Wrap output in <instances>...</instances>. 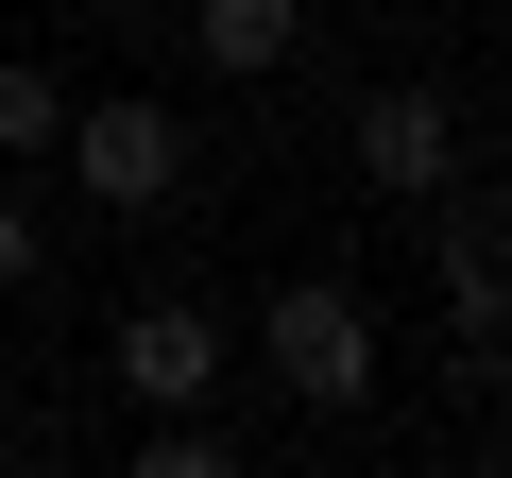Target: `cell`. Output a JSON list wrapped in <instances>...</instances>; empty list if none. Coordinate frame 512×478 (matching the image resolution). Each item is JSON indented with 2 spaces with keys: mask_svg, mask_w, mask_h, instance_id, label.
I'll return each mask as SVG.
<instances>
[{
  "mask_svg": "<svg viewBox=\"0 0 512 478\" xmlns=\"http://www.w3.org/2000/svg\"><path fill=\"white\" fill-rule=\"evenodd\" d=\"M256 359H274V393H291V410H359L393 342H376V291H359V274H274Z\"/></svg>",
  "mask_w": 512,
  "mask_h": 478,
  "instance_id": "obj_1",
  "label": "cell"
},
{
  "mask_svg": "<svg viewBox=\"0 0 512 478\" xmlns=\"http://www.w3.org/2000/svg\"><path fill=\"white\" fill-rule=\"evenodd\" d=\"M444 205V325H461V359H495V325H512V239H495V188H427Z\"/></svg>",
  "mask_w": 512,
  "mask_h": 478,
  "instance_id": "obj_5",
  "label": "cell"
},
{
  "mask_svg": "<svg viewBox=\"0 0 512 478\" xmlns=\"http://www.w3.org/2000/svg\"><path fill=\"white\" fill-rule=\"evenodd\" d=\"M52 154H69V188H86L103 222H154V205L188 188V120H171L154 86H69V137H52Z\"/></svg>",
  "mask_w": 512,
  "mask_h": 478,
  "instance_id": "obj_2",
  "label": "cell"
},
{
  "mask_svg": "<svg viewBox=\"0 0 512 478\" xmlns=\"http://www.w3.org/2000/svg\"><path fill=\"white\" fill-rule=\"evenodd\" d=\"M35 239H52V222H35L18 188H0V308H18V291H35Z\"/></svg>",
  "mask_w": 512,
  "mask_h": 478,
  "instance_id": "obj_9",
  "label": "cell"
},
{
  "mask_svg": "<svg viewBox=\"0 0 512 478\" xmlns=\"http://www.w3.org/2000/svg\"><path fill=\"white\" fill-rule=\"evenodd\" d=\"M103 18H137V0H103Z\"/></svg>",
  "mask_w": 512,
  "mask_h": 478,
  "instance_id": "obj_10",
  "label": "cell"
},
{
  "mask_svg": "<svg viewBox=\"0 0 512 478\" xmlns=\"http://www.w3.org/2000/svg\"><path fill=\"white\" fill-rule=\"evenodd\" d=\"M342 154H359V188H376V205H427V188L461 171V103L393 69V86H359V120H342Z\"/></svg>",
  "mask_w": 512,
  "mask_h": 478,
  "instance_id": "obj_4",
  "label": "cell"
},
{
  "mask_svg": "<svg viewBox=\"0 0 512 478\" xmlns=\"http://www.w3.org/2000/svg\"><path fill=\"white\" fill-rule=\"evenodd\" d=\"M52 137H69V69L0 52V171H18V154H52Z\"/></svg>",
  "mask_w": 512,
  "mask_h": 478,
  "instance_id": "obj_7",
  "label": "cell"
},
{
  "mask_svg": "<svg viewBox=\"0 0 512 478\" xmlns=\"http://www.w3.org/2000/svg\"><path fill=\"white\" fill-rule=\"evenodd\" d=\"M222 461H239L222 410H137V478H222Z\"/></svg>",
  "mask_w": 512,
  "mask_h": 478,
  "instance_id": "obj_8",
  "label": "cell"
},
{
  "mask_svg": "<svg viewBox=\"0 0 512 478\" xmlns=\"http://www.w3.org/2000/svg\"><path fill=\"white\" fill-rule=\"evenodd\" d=\"M188 52H205L222 86H274V69L308 52V0H188Z\"/></svg>",
  "mask_w": 512,
  "mask_h": 478,
  "instance_id": "obj_6",
  "label": "cell"
},
{
  "mask_svg": "<svg viewBox=\"0 0 512 478\" xmlns=\"http://www.w3.org/2000/svg\"><path fill=\"white\" fill-rule=\"evenodd\" d=\"M222 308H188V291H154V308H120L103 325V376H120V410H205L222 393Z\"/></svg>",
  "mask_w": 512,
  "mask_h": 478,
  "instance_id": "obj_3",
  "label": "cell"
}]
</instances>
